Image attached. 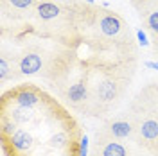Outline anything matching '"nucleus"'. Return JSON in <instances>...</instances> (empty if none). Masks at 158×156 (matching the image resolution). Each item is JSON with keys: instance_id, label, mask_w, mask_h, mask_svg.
Here are the masks:
<instances>
[{"instance_id": "1", "label": "nucleus", "mask_w": 158, "mask_h": 156, "mask_svg": "<svg viewBox=\"0 0 158 156\" xmlns=\"http://www.w3.org/2000/svg\"><path fill=\"white\" fill-rule=\"evenodd\" d=\"M85 131L74 111L34 83L4 88L0 146L4 156H85Z\"/></svg>"}, {"instance_id": "2", "label": "nucleus", "mask_w": 158, "mask_h": 156, "mask_svg": "<svg viewBox=\"0 0 158 156\" xmlns=\"http://www.w3.org/2000/svg\"><path fill=\"white\" fill-rule=\"evenodd\" d=\"M40 77L54 90V95L69 109L88 117L94 79L70 49L52 43L47 65Z\"/></svg>"}, {"instance_id": "3", "label": "nucleus", "mask_w": 158, "mask_h": 156, "mask_svg": "<svg viewBox=\"0 0 158 156\" xmlns=\"http://www.w3.org/2000/svg\"><path fill=\"white\" fill-rule=\"evenodd\" d=\"M133 135H135V118L129 109L106 117L101 122V126L94 131V138H99V140H128V142H131Z\"/></svg>"}, {"instance_id": "4", "label": "nucleus", "mask_w": 158, "mask_h": 156, "mask_svg": "<svg viewBox=\"0 0 158 156\" xmlns=\"http://www.w3.org/2000/svg\"><path fill=\"white\" fill-rule=\"evenodd\" d=\"M49 59V47L31 39L20 47V68L23 77L27 76H40Z\"/></svg>"}, {"instance_id": "5", "label": "nucleus", "mask_w": 158, "mask_h": 156, "mask_svg": "<svg viewBox=\"0 0 158 156\" xmlns=\"http://www.w3.org/2000/svg\"><path fill=\"white\" fill-rule=\"evenodd\" d=\"M40 0H0V16L6 25H18L29 22Z\"/></svg>"}, {"instance_id": "6", "label": "nucleus", "mask_w": 158, "mask_h": 156, "mask_svg": "<svg viewBox=\"0 0 158 156\" xmlns=\"http://www.w3.org/2000/svg\"><path fill=\"white\" fill-rule=\"evenodd\" d=\"M23 79L20 68V50L13 47H0V84L6 86L7 83H20Z\"/></svg>"}, {"instance_id": "7", "label": "nucleus", "mask_w": 158, "mask_h": 156, "mask_svg": "<svg viewBox=\"0 0 158 156\" xmlns=\"http://www.w3.org/2000/svg\"><path fill=\"white\" fill-rule=\"evenodd\" d=\"M137 95L142 99V102H144V106L148 108L151 117L158 122V81L156 79L149 81L148 84H144L138 90Z\"/></svg>"}, {"instance_id": "8", "label": "nucleus", "mask_w": 158, "mask_h": 156, "mask_svg": "<svg viewBox=\"0 0 158 156\" xmlns=\"http://www.w3.org/2000/svg\"><path fill=\"white\" fill-rule=\"evenodd\" d=\"M138 16L142 22V27L148 31L149 38H151V49H158V2Z\"/></svg>"}, {"instance_id": "9", "label": "nucleus", "mask_w": 158, "mask_h": 156, "mask_svg": "<svg viewBox=\"0 0 158 156\" xmlns=\"http://www.w3.org/2000/svg\"><path fill=\"white\" fill-rule=\"evenodd\" d=\"M158 0H129V4H131V7L137 11L138 14H142L144 11H148L153 4H156Z\"/></svg>"}, {"instance_id": "10", "label": "nucleus", "mask_w": 158, "mask_h": 156, "mask_svg": "<svg viewBox=\"0 0 158 156\" xmlns=\"http://www.w3.org/2000/svg\"><path fill=\"white\" fill-rule=\"evenodd\" d=\"M137 36H138V41H140L142 45H146V43H148V41H146V36H144V32H142V31H138Z\"/></svg>"}, {"instance_id": "11", "label": "nucleus", "mask_w": 158, "mask_h": 156, "mask_svg": "<svg viewBox=\"0 0 158 156\" xmlns=\"http://www.w3.org/2000/svg\"><path fill=\"white\" fill-rule=\"evenodd\" d=\"M153 54H155V58L158 59V49H155V50H153Z\"/></svg>"}]
</instances>
